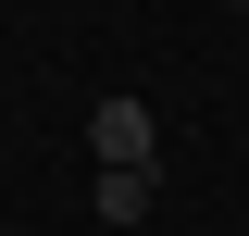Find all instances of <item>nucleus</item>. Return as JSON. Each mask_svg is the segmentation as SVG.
<instances>
[{
  "label": "nucleus",
  "mask_w": 249,
  "mask_h": 236,
  "mask_svg": "<svg viewBox=\"0 0 249 236\" xmlns=\"http://www.w3.org/2000/svg\"><path fill=\"white\" fill-rule=\"evenodd\" d=\"M100 224H150V174H100Z\"/></svg>",
  "instance_id": "2"
},
{
  "label": "nucleus",
  "mask_w": 249,
  "mask_h": 236,
  "mask_svg": "<svg viewBox=\"0 0 249 236\" xmlns=\"http://www.w3.org/2000/svg\"><path fill=\"white\" fill-rule=\"evenodd\" d=\"M88 149H100V174H150V149H162V124L137 112V100H100V112H88Z\"/></svg>",
  "instance_id": "1"
}]
</instances>
